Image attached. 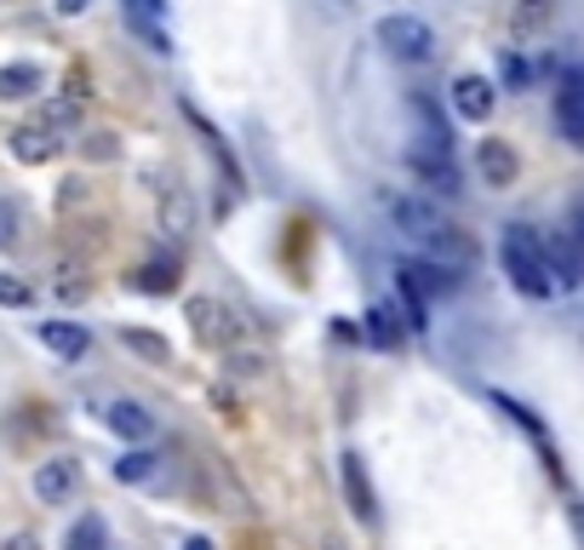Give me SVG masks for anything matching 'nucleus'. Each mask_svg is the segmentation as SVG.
I'll return each mask as SVG.
<instances>
[{
	"label": "nucleus",
	"instance_id": "20e7f679",
	"mask_svg": "<svg viewBox=\"0 0 584 550\" xmlns=\"http://www.w3.org/2000/svg\"><path fill=\"white\" fill-rule=\"evenodd\" d=\"M390 218H396V230L412 235V241H436V235L447 230V213H441L430 195H390Z\"/></svg>",
	"mask_w": 584,
	"mask_h": 550
},
{
	"label": "nucleus",
	"instance_id": "1a4fd4ad",
	"mask_svg": "<svg viewBox=\"0 0 584 550\" xmlns=\"http://www.w3.org/2000/svg\"><path fill=\"white\" fill-rule=\"evenodd\" d=\"M447 98H453V110H459L464 121H493V98H499V86H493L488 75H459Z\"/></svg>",
	"mask_w": 584,
	"mask_h": 550
},
{
	"label": "nucleus",
	"instance_id": "dca6fc26",
	"mask_svg": "<svg viewBox=\"0 0 584 550\" xmlns=\"http://www.w3.org/2000/svg\"><path fill=\"white\" fill-rule=\"evenodd\" d=\"M121 344H126L132 356H144L150 367H166L172 361V344L161 333H150V327H121Z\"/></svg>",
	"mask_w": 584,
	"mask_h": 550
},
{
	"label": "nucleus",
	"instance_id": "cd10ccee",
	"mask_svg": "<svg viewBox=\"0 0 584 550\" xmlns=\"http://www.w3.org/2000/svg\"><path fill=\"white\" fill-rule=\"evenodd\" d=\"M504 81H510V86H527V63L515 58V52H504Z\"/></svg>",
	"mask_w": 584,
	"mask_h": 550
},
{
	"label": "nucleus",
	"instance_id": "393cba45",
	"mask_svg": "<svg viewBox=\"0 0 584 550\" xmlns=\"http://www.w3.org/2000/svg\"><path fill=\"white\" fill-rule=\"evenodd\" d=\"M34 293H29V282H18V275H7V269H0V304H7V309H23Z\"/></svg>",
	"mask_w": 584,
	"mask_h": 550
},
{
	"label": "nucleus",
	"instance_id": "412c9836",
	"mask_svg": "<svg viewBox=\"0 0 584 550\" xmlns=\"http://www.w3.org/2000/svg\"><path fill=\"white\" fill-rule=\"evenodd\" d=\"M189 322H195V333L201 338H229V316H224V309L213 304V298H189Z\"/></svg>",
	"mask_w": 584,
	"mask_h": 550
},
{
	"label": "nucleus",
	"instance_id": "f257e3e1",
	"mask_svg": "<svg viewBox=\"0 0 584 550\" xmlns=\"http://www.w3.org/2000/svg\"><path fill=\"white\" fill-rule=\"evenodd\" d=\"M499 264L510 275V287L522 298H550L556 293V275H550V253H544V235L527 224H504L499 235Z\"/></svg>",
	"mask_w": 584,
	"mask_h": 550
},
{
	"label": "nucleus",
	"instance_id": "a878e982",
	"mask_svg": "<svg viewBox=\"0 0 584 550\" xmlns=\"http://www.w3.org/2000/svg\"><path fill=\"white\" fill-rule=\"evenodd\" d=\"M18 241V201H0V247Z\"/></svg>",
	"mask_w": 584,
	"mask_h": 550
},
{
	"label": "nucleus",
	"instance_id": "7ed1b4c3",
	"mask_svg": "<svg viewBox=\"0 0 584 550\" xmlns=\"http://www.w3.org/2000/svg\"><path fill=\"white\" fill-rule=\"evenodd\" d=\"M556 132L584 150V63H567L556 75Z\"/></svg>",
	"mask_w": 584,
	"mask_h": 550
},
{
	"label": "nucleus",
	"instance_id": "6e6552de",
	"mask_svg": "<svg viewBox=\"0 0 584 550\" xmlns=\"http://www.w3.org/2000/svg\"><path fill=\"white\" fill-rule=\"evenodd\" d=\"M424 258H430L436 269H447V275H464V269L475 264V247H470V235H464V230L447 224L436 241H424Z\"/></svg>",
	"mask_w": 584,
	"mask_h": 550
},
{
	"label": "nucleus",
	"instance_id": "f8f14e48",
	"mask_svg": "<svg viewBox=\"0 0 584 550\" xmlns=\"http://www.w3.org/2000/svg\"><path fill=\"white\" fill-rule=\"evenodd\" d=\"M41 344L52 356H63V361H81L92 350V333L81 322H41Z\"/></svg>",
	"mask_w": 584,
	"mask_h": 550
},
{
	"label": "nucleus",
	"instance_id": "2eb2a0df",
	"mask_svg": "<svg viewBox=\"0 0 584 550\" xmlns=\"http://www.w3.org/2000/svg\"><path fill=\"white\" fill-rule=\"evenodd\" d=\"M161 230H166V235H189V230H195V201H189L184 184H172V190L161 195Z\"/></svg>",
	"mask_w": 584,
	"mask_h": 550
},
{
	"label": "nucleus",
	"instance_id": "2f4dec72",
	"mask_svg": "<svg viewBox=\"0 0 584 550\" xmlns=\"http://www.w3.org/2000/svg\"><path fill=\"white\" fill-rule=\"evenodd\" d=\"M184 550H213V539H184Z\"/></svg>",
	"mask_w": 584,
	"mask_h": 550
},
{
	"label": "nucleus",
	"instance_id": "6ab92c4d",
	"mask_svg": "<svg viewBox=\"0 0 584 550\" xmlns=\"http://www.w3.org/2000/svg\"><path fill=\"white\" fill-rule=\"evenodd\" d=\"M63 550H110V528H103V516H81V522L69 528Z\"/></svg>",
	"mask_w": 584,
	"mask_h": 550
},
{
	"label": "nucleus",
	"instance_id": "9b49d317",
	"mask_svg": "<svg viewBox=\"0 0 584 550\" xmlns=\"http://www.w3.org/2000/svg\"><path fill=\"white\" fill-rule=\"evenodd\" d=\"M58 150H63V138H58L52 126H41V121H29V126L12 132V155H18L23 166H41V161H52Z\"/></svg>",
	"mask_w": 584,
	"mask_h": 550
},
{
	"label": "nucleus",
	"instance_id": "c85d7f7f",
	"mask_svg": "<svg viewBox=\"0 0 584 550\" xmlns=\"http://www.w3.org/2000/svg\"><path fill=\"white\" fill-rule=\"evenodd\" d=\"M0 550H41V539H34V533H12V539L0 544Z\"/></svg>",
	"mask_w": 584,
	"mask_h": 550
},
{
	"label": "nucleus",
	"instance_id": "423d86ee",
	"mask_svg": "<svg viewBox=\"0 0 584 550\" xmlns=\"http://www.w3.org/2000/svg\"><path fill=\"white\" fill-rule=\"evenodd\" d=\"M75 493H81V459L58 454V459L34 465V499H41V505H69Z\"/></svg>",
	"mask_w": 584,
	"mask_h": 550
},
{
	"label": "nucleus",
	"instance_id": "9d476101",
	"mask_svg": "<svg viewBox=\"0 0 584 550\" xmlns=\"http://www.w3.org/2000/svg\"><path fill=\"white\" fill-rule=\"evenodd\" d=\"M544 253H550V275H556V287H578L584 282V253H578L573 230L544 235Z\"/></svg>",
	"mask_w": 584,
	"mask_h": 550
},
{
	"label": "nucleus",
	"instance_id": "7c9ffc66",
	"mask_svg": "<svg viewBox=\"0 0 584 550\" xmlns=\"http://www.w3.org/2000/svg\"><path fill=\"white\" fill-rule=\"evenodd\" d=\"M573 241H578V253H584V206L573 213Z\"/></svg>",
	"mask_w": 584,
	"mask_h": 550
},
{
	"label": "nucleus",
	"instance_id": "aec40b11",
	"mask_svg": "<svg viewBox=\"0 0 584 550\" xmlns=\"http://www.w3.org/2000/svg\"><path fill=\"white\" fill-rule=\"evenodd\" d=\"M344 488H350V505L367 516V522H372V516H378V505H372V488H367V470H361V459L350 454V459H344Z\"/></svg>",
	"mask_w": 584,
	"mask_h": 550
},
{
	"label": "nucleus",
	"instance_id": "b1692460",
	"mask_svg": "<svg viewBox=\"0 0 584 550\" xmlns=\"http://www.w3.org/2000/svg\"><path fill=\"white\" fill-rule=\"evenodd\" d=\"M132 287H137V293H172V287H178V275H172L166 264H144Z\"/></svg>",
	"mask_w": 584,
	"mask_h": 550
},
{
	"label": "nucleus",
	"instance_id": "ddd939ff",
	"mask_svg": "<svg viewBox=\"0 0 584 550\" xmlns=\"http://www.w3.org/2000/svg\"><path fill=\"white\" fill-rule=\"evenodd\" d=\"M475 166H481V179H488L493 190H510V184H515V172H522L515 150H510V144H499V138H488V144H481Z\"/></svg>",
	"mask_w": 584,
	"mask_h": 550
},
{
	"label": "nucleus",
	"instance_id": "f3484780",
	"mask_svg": "<svg viewBox=\"0 0 584 550\" xmlns=\"http://www.w3.org/2000/svg\"><path fill=\"white\" fill-rule=\"evenodd\" d=\"M121 12H126V29H132V34H137V41H144L150 52H172V34L161 29V18H150L144 7H132V0H126Z\"/></svg>",
	"mask_w": 584,
	"mask_h": 550
},
{
	"label": "nucleus",
	"instance_id": "c756f323",
	"mask_svg": "<svg viewBox=\"0 0 584 550\" xmlns=\"http://www.w3.org/2000/svg\"><path fill=\"white\" fill-rule=\"evenodd\" d=\"M86 7H92V0H58V12H63V18H75V12H86Z\"/></svg>",
	"mask_w": 584,
	"mask_h": 550
},
{
	"label": "nucleus",
	"instance_id": "f03ea898",
	"mask_svg": "<svg viewBox=\"0 0 584 550\" xmlns=\"http://www.w3.org/2000/svg\"><path fill=\"white\" fill-rule=\"evenodd\" d=\"M378 47L401 63H430L436 58V29L412 12H390V18H378Z\"/></svg>",
	"mask_w": 584,
	"mask_h": 550
},
{
	"label": "nucleus",
	"instance_id": "473e14b6",
	"mask_svg": "<svg viewBox=\"0 0 584 550\" xmlns=\"http://www.w3.org/2000/svg\"><path fill=\"white\" fill-rule=\"evenodd\" d=\"M327 550H344V544H327Z\"/></svg>",
	"mask_w": 584,
	"mask_h": 550
},
{
	"label": "nucleus",
	"instance_id": "0eeeda50",
	"mask_svg": "<svg viewBox=\"0 0 584 550\" xmlns=\"http://www.w3.org/2000/svg\"><path fill=\"white\" fill-rule=\"evenodd\" d=\"M103 425H110L121 441H132V447H137V441H150V436L161 430V425H155V412H150L144 401H110V407H103Z\"/></svg>",
	"mask_w": 584,
	"mask_h": 550
},
{
	"label": "nucleus",
	"instance_id": "39448f33",
	"mask_svg": "<svg viewBox=\"0 0 584 550\" xmlns=\"http://www.w3.org/2000/svg\"><path fill=\"white\" fill-rule=\"evenodd\" d=\"M407 166L419 172V179L430 184V190H447L453 195L459 190V172H453V155H447V144L441 138H430V132H419V144L407 150Z\"/></svg>",
	"mask_w": 584,
	"mask_h": 550
},
{
	"label": "nucleus",
	"instance_id": "4be33fe9",
	"mask_svg": "<svg viewBox=\"0 0 584 550\" xmlns=\"http://www.w3.org/2000/svg\"><path fill=\"white\" fill-rule=\"evenodd\" d=\"M75 121H81V98H75V92H69V98H52L47 110H41V126H52L58 138L75 126Z\"/></svg>",
	"mask_w": 584,
	"mask_h": 550
},
{
	"label": "nucleus",
	"instance_id": "bb28decb",
	"mask_svg": "<svg viewBox=\"0 0 584 550\" xmlns=\"http://www.w3.org/2000/svg\"><path fill=\"white\" fill-rule=\"evenodd\" d=\"M544 12H550V7H544V0H527V7H522V12H515V29H533V23H544Z\"/></svg>",
	"mask_w": 584,
	"mask_h": 550
},
{
	"label": "nucleus",
	"instance_id": "5701e85b",
	"mask_svg": "<svg viewBox=\"0 0 584 550\" xmlns=\"http://www.w3.org/2000/svg\"><path fill=\"white\" fill-rule=\"evenodd\" d=\"M367 333H372V344H401V322H396V309L390 304H378V309H367Z\"/></svg>",
	"mask_w": 584,
	"mask_h": 550
},
{
	"label": "nucleus",
	"instance_id": "a211bd4d",
	"mask_svg": "<svg viewBox=\"0 0 584 550\" xmlns=\"http://www.w3.org/2000/svg\"><path fill=\"white\" fill-rule=\"evenodd\" d=\"M155 470H161V454H150V447H126V454L115 459V481H126V488L150 481Z\"/></svg>",
	"mask_w": 584,
	"mask_h": 550
},
{
	"label": "nucleus",
	"instance_id": "4468645a",
	"mask_svg": "<svg viewBox=\"0 0 584 550\" xmlns=\"http://www.w3.org/2000/svg\"><path fill=\"white\" fill-rule=\"evenodd\" d=\"M41 86H47V75L34 63H7V69H0V103H23Z\"/></svg>",
	"mask_w": 584,
	"mask_h": 550
}]
</instances>
